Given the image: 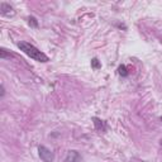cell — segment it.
Returning <instances> with one entry per match:
<instances>
[{"label": "cell", "mask_w": 162, "mask_h": 162, "mask_svg": "<svg viewBox=\"0 0 162 162\" xmlns=\"http://www.w3.org/2000/svg\"><path fill=\"white\" fill-rule=\"evenodd\" d=\"M28 23H29V26L33 27V28H38V20L34 18V17H29L28 18Z\"/></svg>", "instance_id": "cell-8"}, {"label": "cell", "mask_w": 162, "mask_h": 162, "mask_svg": "<svg viewBox=\"0 0 162 162\" xmlns=\"http://www.w3.org/2000/svg\"><path fill=\"white\" fill-rule=\"evenodd\" d=\"M10 56H11V55L8 53L6 50H4V48L0 50V57H2V59H6V57H10Z\"/></svg>", "instance_id": "cell-9"}, {"label": "cell", "mask_w": 162, "mask_h": 162, "mask_svg": "<svg viewBox=\"0 0 162 162\" xmlns=\"http://www.w3.org/2000/svg\"><path fill=\"white\" fill-rule=\"evenodd\" d=\"M118 74L122 76V77H127L128 76V70H127V67L124 65H120L118 67Z\"/></svg>", "instance_id": "cell-6"}, {"label": "cell", "mask_w": 162, "mask_h": 162, "mask_svg": "<svg viewBox=\"0 0 162 162\" xmlns=\"http://www.w3.org/2000/svg\"><path fill=\"white\" fill-rule=\"evenodd\" d=\"M0 89H2V94H0V98H4V95H5V89H4L3 85H2V87H0Z\"/></svg>", "instance_id": "cell-10"}, {"label": "cell", "mask_w": 162, "mask_h": 162, "mask_svg": "<svg viewBox=\"0 0 162 162\" xmlns=\"http://www.w3.org/2000/svg\"><path fill=\"white\" fill-rule=\"evenodd\" d=\"M0 13L4 17H14L15 15V10L13 9V6H10L6 3H2L0 4Z\"/></svg>", "instance_id": "cell-3"}, {"label": "cell", "mask_w": 162, "mask_h": 162, "mask_svg": "<svg viewBox=\"0 0 162 162\" xmlns=\"http://www.w3.org/2000/svg\"><path fill=\"white\" fill-rule=\"evenodd\" d=\"M18 47L20 48V51H23L27 56H29L30 59H33L34 61H38V62H48V57L46 56L42 51H39L37 47H34L33 44L28 43V42H19L18 43Z\"/></svg>", "instance_id": "cell-1"}, {"label": "cell", "mask_w": 162, "mask_h": 162, "mask_svg": "<svg viewBox=\"0 0 162 162\" xmlns=\"http://www.w3.org/2000/svg\"><path fill=\"white\" fill-rule=\"evenodd\" d=\"M81 155L77 151H68L66 156V162H81Z\"/></svg>", "instance_id": "cell-4"}, {"label": "cell", "mask_w": 162, "mask_h": 162, "mask_svg": "<svg viewBox=\"0 0 162 162\" xmlns=\"http://www.w3.org/2000/svg\"><path fill=\"white\" fill-rule=\"evenodd\" d=\"M91 67L94 68V70H100V68H101V62L98 59H92L91 60Z\"/></svg>", "instance_id": "cell-7"}, {"label": "cell", "mask_w": 162, "mask_h": 162, "mask_svg": "<svg viewBox=\"0 0 162 162\" xmlns=\"http://www.w3.org/2000/svg\"><path fill=\"white\" fill-rule=\"evenodd\" d=\"M161 144H162V140H161Z\"/></svg>", "instance_id": "cell-11"}, {"label": "cell", "mask_w": 162, "mask_h": 162, "mask_svg": "<svg viewBox=\"0 0 162 162\" xmlns=\"http://www.w3.org/2000/svg\"><path fill=\"white\" fill-rule=\"evenodd\" d=\"M92 122H94V125H95V129L96 131H99V132H105L107 131L108 127H107V123L104 122V120L94 117V118H92Z\"/></svg>", "instance_id": "cell-5"}, {"label": "cell", "mask_w": 162, "mask_h": 162, "mask_svg": "<svg viewBox=\"0 0 162 162\" xmlns=\"http://www.w3.org/2000/svg\"><path fill=\"white\" fill-rule=\"evenodd\" d=\"M38 153H39V157L41 160H43L44 162H52L55 156H53V152L51 149H48L47 147L44 146H39L38 147Z\"/></svg>", "instance_id": "cell-2"}, {"label": "cell", "mask_w": 162, "mask_h": 162, "mask_svg": "<svg viewBox=\"0 0 162 162\" xmlns=\"http://www.w3.org/2000/svg\"><path fill=\"white\" fill-rule=\"evenodd\" d=\"M161 122H162V117H161Z\"/></svg>", "instance_id": "cell-12"}]
</instances>
